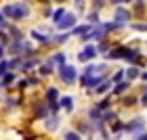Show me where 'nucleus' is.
<instances>
[{
	"mask_svg": "<svg viewBox=\"0 0 147 140\" xmlns=\"http://www.w3.org/2000/svg\"><path fill=\"white\" fill-rule=\"evenodd\" d=\"M124 77L128 79V82H135V79L141 77V67H135V65H130V67L124 69Z\"/></svg>",
	"mask_w": 147,
	"mask_h": 140,
	"instance_id": "obj_13",
	"label": "nucleus"
},
{
	"mask_svg": "<svg viewBox=\"0 0 147 140\" xmlns=\"http://www.w3.org/2000/svg\"><path fill=\"white\" fill-rule=\"evenodd\" d=\"M111 2H113V4H118V2H122V0H111Z\"/></svg>",
	"mask_w": 147,
	"mask_h": 140,
	"instance_id": "obj_31",
	"label": "nucleus"
},
{
	"mask_svg": "<svg viewBox=\"0 0 147 140\" xmlns=\"http://www.w3.org/2000/svg\"><path fill=\"white\" fill-rule=\"evenodd\" d=\"M55 73V63L51 61V57L46 59V61H42L40 63V67H38V75L40 77H49V75H53Z\"/></svg>",
	"mask_w": 147,
	"mask_h": 140,
	"instance_id": "obj_7",
	"label": "nucleus"
},
{
	"mask_svg": "<svg viewBox=\"0 0 147 140\" xmlns=\"http://www.w3.org/2000/svg\"><path fill=\"white\" fill-rule=\"evenodd\" d=\"M57 75H59V79H61L65 86H74L76 79H78V69L74 67V65L65 63V65H61V67H57Z\"/></svg>",
	"mask_w": 147,
	"mask_h": 140,
	"instance_id": "obj_1",
	"label": "nucleus"
},
{
	"mask_svg": "<svg viewBox=\"0 0 147 140\" xmlns=\"http://www.w3.org/2000/svg\"><path fill=\"white\" fill-rule=\"evenodd\" d=\"M139 105H141V107H147V92L139 94Z\"/></svg>",
	"mask_w": 147,
	"mask_h": 140,
	"instance_id": "obj_25",
	"label": "nucleus"
},
{
	"mask_svg": "<svg viewBox=\"0 0 147 140\" xmlns=\"http://www.w3.org/2000/svg\"><path fill=\"white\" fill-rule=\"evenodd\" d=\"M107 61H118V59H122V46H118V48H111L107 55H105Z\"/></svg>",
	"mask_w": 147,
	"mask_h": 140,
	"instance_id": "obj_20",
	"label": "nucleus"
},
{
	"mask_svg": "<svg viewBox=\"0 0 147 140\" xmlns=\"http://www.w3.org/2000/svg\"><path fill=\"white\" fill-rule=\"evenodd\" d=\"M59 98H61V94H59V88H57V86H49V88L44 90V103H46V105L59 103Z\"/></svg>",
	"mask_w": 147,
	"mask_h": 140,
	"instance_id": "obj_8",
	"label": "nucleus"
},
{
	"mask_svg": "<svg viewBox=\"0 0 147 140\" xmlns=\"http://www.w3.org/2000/svg\"><path fill=\"white\" fill-rule=\"evenodd\" d=\"M111 90H113V84L109 82V79H105L103 84H99L95 90H92V94H99V96H107L111 94Z\"/></svg>",
	"mask_w": 147,
	"mask_h": 140,
	"instance_id": "obj_10",
	"label": "nucleus"
},
{
	"mask_svg": "<svg viewBox=\"0 0 147 140\" xmlns=\"http://www.w3.org/2000/svg\"><path fill=\"white\" fill-rule=\"evenodd\" d=\"M63 140H84V138L76 130H67V132H63Z\"/></svg>",
	"mask_w": 147,
	"mask_h": 140,
	"instance_id": "obj_23",
	"label": "nucleus"
},
{
	"mask_svg": "<svg viewBox=\"0 0 147 140\" xmlns=\"http://www.w3.org/2000/svg\"><path fill=\"white\" fill-rule=\"evenodd\" d=\"M132 88V82H128V79H124V82H120L113 86V90H111V96H124V94H128V90Z\"/></svg>",
	"mask_w": 147,
	"mask_h": 140,
	"instance_id": "obj_9",
	"label": "nucleus"
},
{
	"mask_svg": "<svg viewBox=\"0 0 147 140\" xmlns=\"http://www.w3.org/2000/svg\"><path fill=\"white\" fill-rule=\"evenodd\" d=\"M139 79H141L143 84H147V69H145V71H141V77H139Z\"/></svg>",
	"mask_w": 147,
	"mask_h": 140,
	"instance_id": "obj_29",
	"label": "nucleus"
},
{
	"mask_svg": "<svg viewBox=\"0 0 147 140\" xmlns=\"http://www.w3.org/2000/svg\"><path fill=\"white\" fill-rule=\"evenodd\" d=\"M141 132H145V119L143 117H135V119H130V121L124 123V134L137 136V134H141Z\"/></svg>",
	"mask_w": 147,
	"mask_h": 140,
	"instance_id": "obj_3",
	"label": "nucleus"
},
{
	"mask_svg": "<svg viewBox=\"0 0 147 140\" xmlns=\"http://www.w3.org/2000/svg\"><path fill=\"white\" fill-rule=\"evenodd\" d=\"M111 105H113V101H111V94L103 96L101 101L97 103V107H99V109H101V111H109V109H111Z\"/></svg>",
	"mask_w": 147,
	"mask_h": 140,
	"instance_id": "obj_17",
	"label": "nucleus"
},
{
	"mask_svg": "<svg viewBox=\"0 0 147 140\" xmlns=\"http://www.w3.org/2000/svg\"><path fill=\"white\" fill-rule=\"evenodd\" d=\"M74 27H76V15H74V13H65V17L57 23L59 31H71Z\"/></svg>",
	"mask_w": 147,
	"mask_h": 140,
	"instance_id": "obj_5",
	"label": "nucleus"
},
{
	"mask_svg": "<svg viewBox=\"0 0 147 140\" xmlns=\"http://www.w3.org/2000/svg\"><path fill=\"white\" fill-rule=\"evenodd\" d=\"M97 55H99V52H97V46H95V44H84V48L78 52V61L88 63V61H92Z\"/></svg>",
	"mask_w": 147,
	"mask_h": 140,
	"instance_id": "obj_4",
	"label": "nucleus"
},
{
	"mask_svg": "<svg viewBox=\"0 0 147 140\" xmlns=\"http://www.w3.org/2000/svg\"><path fill=\"white\" fill-rule=\"evenodd\" d=\"M4 57H6V46H4V44H0V61H2Z\"/></svg>",
	"mask_w": 147,
	"mask_h": 140,
	"instance_id": "obj_28",
	"label": "nucleus"
},
{
	"mask_svg": "<svg viewBox=\"0 0 147 140\" xmlns=\"http://www.w3.org/2000/svg\"><path fill=\"white\" fill-rule=\"evenodd\" d=\"M63 17H65V11H63V9H57L55 13H53V21H55V25H57L59 21H61Z\"/></svg>",
	"mask_w": 147,
	"mask_h": 140,
	"instance_id": "obj_24",
	"label": "nucleus"
},
{
	"mask_svg": "<svg viewBox=\"0 0 147 140\" xmlns=\"http://www.w3.org/2000/svg\"><path fill=\"white\" fill-rule=\"evenodd\" d=\"M51 61L55 63L57 67H61V65H65V52H61V50H59V52H55V55L51 57Z\"/></svg>",
	"mask_w": 147,
	"mask_h": 140,
	"instance_id": "obj_21",
	"label": "nucleus"
},
{
	"mask_svg": "<svg viewBox=\"0 0 147 140\" xmlns=\"http://www.w3.org/2000/svg\"><path fill=\"white\" fill-rule=\"evenodd\" d=\"M4 25H6V23H4V15L0 13V27H4Z\"/></svg>",
	"mask_w": 147,
	"mask_h": 140,
	"instance_id": "obj_30",
	"label": "nucleus"
},
{
	"mask_svg": "<svg viewBox=\"0 0 147 140\" xmlns=\"http://www.w3.org/2000/svg\"><path fill=\"white\" fill-rule=\"evenodd\" d=\"M32 38H34L36 42H40V44H51V36H46V34H40L38 29H34V31H32Z\"/></svg>",
	"mask_w": 147,
	"mask_h": 140,
	"instance_id": "obj_18",
	"label": "nucleus"
},
{
	"mask_svg": "<svg viewBox=\"0 0 147 140\" xmlns=\"http://www.w3.org/2000/svg\"><path fill=\"white\" fill-rule=\"evenodd\" d=\"M34 115L38 117V119H44L46 117H51V111H49V105H46L44 101H38V103H34Z\"/></svg>",
	"mask_w": 147,
	"mask_h": 140,
	"instance_id": "obj_6",
	"label": "nucleus"
},
{
	"mask_svg": "<svg viewBox=\"0 0 147 140\" xmlns=\"http://www.w3.org/2000/svg\"><path fill=\"white\" fill-rule=\"evenodd\" d=\"M0 82H2V86H4V88H9V86H13V84L17 82V73H15V71L4 73V75L0 77Z\"/></svg>",
	"mask_w": 147,
	"mask_h": 140,
	"instance_id": "obj_15",
	"label": "nucleus"
},
{
	"mask_svg": "<svg viewBox=\"0 0 147 140\" xmlns=\"http://www.w3.org/2000/svg\"><path fill=\"white\" fill-rule=\"evenodd\" d=\"M109 134H116V136L124 134V121L122 119H116L113 123H109Z\"/></svg>",
	"mask_w": 147,
	"mask_h": 140,
	"instance_id": "obj_16",
	"label": "nucleus"
},
{
	"mask_svg": "<svg viewBox=\"0 0 147 140\" xmlns=\"http://www.w3.org/2000/svg\"><path fill=\"white\" fill-rule=\"evenodd\" d=\"M107 140H109V138H107Z\"/></svg>",
	"mask_w": 147,
	"mask_h": 140,
	"instance_id": "obj_33",
	"label": "nucleus"
},
{
	"mask_svg": "<svg viewBox=\"0 0 147 140\" xmlns=\"http://www.w3.org/2000/svg\"><path fill=\"white\" fill-rule=\"evenodd\" d=\"M111 48H113L111 42H107V40H101V42H99V46H97V52H99V55H107Z\"/></svg>",
	"mask_w": 147,
	"mask_h": 140,
	"instance_id": "obj_19",
	"label": "nucleus"
},
{
	"mask_svg": "<svg viewBox=\"0 0 147 140\" xmlns=\"http://www.w3.org/2000/svg\"><path fill=\"white\" fill-rule=\"evenodd\" d=\"M124 79H126V77H124V69H118V71L109 77V82L116 86V84H120V82H124Z\"/></svg>",
	"mask_w": 147,
	"mask_h": 140,
	"instance_id": "obj_22",
	"label": "nucleus"
},
{
	"mask_svg": "<svg viewBox=\"0 0 147 140\" xmlns=\"http://www.w3.org/2000/svg\"><path fill=\"white\" fill-rule=\"evenodd\" d=\"M132 27H135V29H139V31H147V23H135Z\"/></svg>",
	"mask_w": 147,
	"mask_h": 140,
	"instance_id": "obj_26",
	"label": "nucleus"
},
{
	"mask_svg": "<svg viewBox=\"0 0 147 140\" xmlns=\"http://www.w3.org/2000/svg\"><path fill=\"white\" fill-rule=\"evenodd\" d=\"M132 140H147V130L141 132V134H137V136H132Z\"/></svg>",
	"mask_w": 147,
	"mask_h": 140,
	"instance_id": "obj_27",
	"label": "nucleus"
},
{
	"mask_svg": "<svg viewBox=\"0 0 147 140\" xmlns=\"http://www.w3.org/2000/svg\"><path fill=\"white\" fill-rule=\"evenodd\" d=\"M2 15L9 17V19L19 21V19H23V17L30 15V9H28V4H6L2 9Z\"/></svg>",
	"mask_w": 147,
	"mask_h": 140,
	"instance_id": "obj_2",
	"label": "nucleus"
},
{
	"mask_svg": "<svg viewBox=\"0 0 147 140\" xmlns=\"http://www.w3.org/2000/svg\"><path fill=\"white\" fill-rule=\"evenodd\" d=\"M59 105H61V109H63V111L71 113V111H74V96H67V94L61 96V98H59Z\"/></svg>",
	"mask_w": 147,
	"mask_h": 140,
	"instance_id": "obj_14",
	"label": "nucleus"
},
{
	"mask_svg": "<svg viewBox=\"0 0 147 140\" xmlns=\"http://www.w3.org/2000/svg\"><path fill=\"white\" fill-rule=\"evenodd\" d=\"M0 88H4V86H2V82H0Z\"/></svg>",
	"mask_w": 147,
	"mask_h": 140,
	"instance_id": "obj_32",
	"label": "nucleus"
},
{
	"mask_svg": "<svg viewBox=\"0 0 147 140\" xmlns=\"http://www.w3.org/2000/svg\"><path fill=\"white\" fill-rule=\"evenodd\" d=\"M59 125H61V117H59V115H51V117L44 119V128L49 130V132L59 130Z\"/></svg>",
	"mask_w": 147,
	"mask_h": 140,
	"instance_id": "obj_11",
	"label": "nucleus"
},
{
	"mask_svg": "<svg viewBox=\"0 0 147 140\" xmlns=\"http://www.w3.org/2000/svg\"><path fill=\"white\" fill-rule=\"evenodd\" d=\"M128 19H130V13L126 11V9H122V6H120V9L116 11V19H113V21H116L118 25H122V27H124V25L128 23Z\"/></svg>",
	"mask_w": 147,
	"mask_h": 140,
	"instance_id": "obj_12",
	"label": "nucleus"
}]
</instances>
